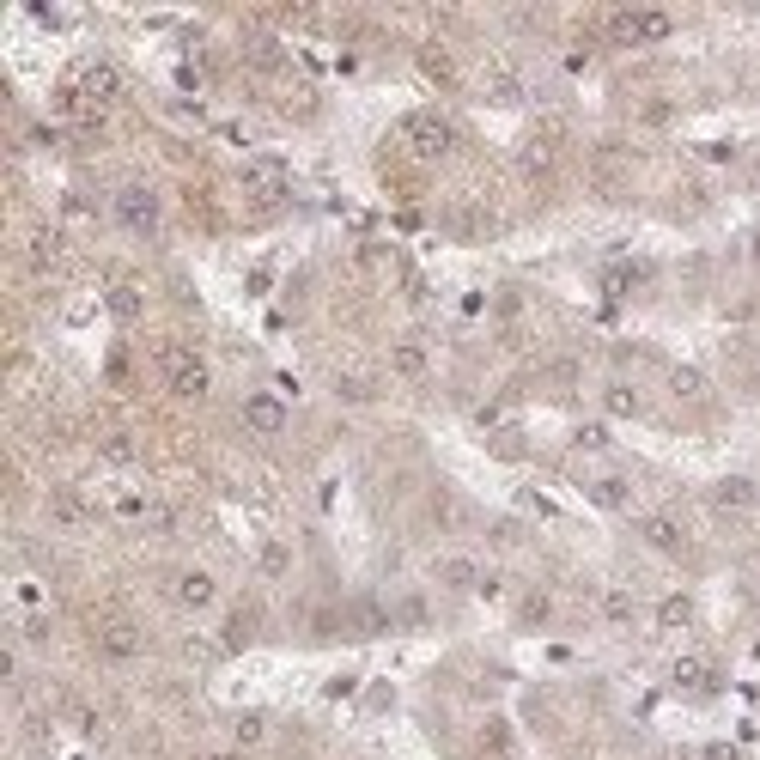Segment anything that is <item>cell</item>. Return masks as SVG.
<instances>
[{
  "label": "cell",
  "instance_id": "6da1fadb",
  "mask_svg": "<svg viewBox=\"0 0 760 760\" xmlns=\"http://www.w3.org/2000/svg\"><path fill=\"white\" fill-rule=\"evenodd\" d=\"M402 146L414 152L420 165H438V159H450L456 128H450L438 110H414V116H402Z\"/></svg>",
  "mask_w": 760,
  "mask_h": 760
},
{
  "label": "cell",
  "instance_id": "7a4b0ae2",
  "mask_svg": "<svg viewBox=\"0 0 760 760\" xmlns=\"http://www.w3.org/2000/svg\"><path fill=\"white\" fill-rule=\"evenodd\" d=\"M110 213H116L122 232L152 238V232H159V219H165V201H159V189H146V183H122L116 201H110Z\"/></svg>",
  "mask_w": 760,
  "mask_h": 760
},
{
  "label": "cell",
  "instance_id": "3957f363",
  "mask_svg": "<svg viewBox=\"0 0 760 760\" xmlns=\"http://www.w3.org/2000/svg\"><path fill=\"white\" fill-rule=\"evenodd\" d=\"M165 384H171L177 402H201V396L213 390V371H207L201 353H189V347H165Z\"/></svg>",
  "mask_w": 760,
  "mask_h": 760
},
{
  "label": "cell",
  "instance_id": "277c9868",
  "mask_svg": "<svg viewBox=\"0 0 760 760\" xmlns=\"http://www.w3.org/2000/svg\"><path fill=\"white\" fill-rule=\"evenodd\" d=\"M244 195H250L256 207H280V201L292 195V171H286V159H274V152L250 159V165H244Z\"/></svg>",
  "mask_w": 760,
  "mask_h": 760
},
{
  "label": "cell",
  "instance_id": "5b68a950",
  "mask_svg": "<svg viewBox=\"0 0 760 760\" xmlns=\"http://www.w3.org/2000/svg\"><path fill=\"white\" fill-rule=\"evenodd\" d=\"M706 505H712V517H748V511L760 505V481H748V475H724V481L706 487Z\"/></svg>",
  "mask_w": 760,
  "mask_h": 760
},
{
  "label": "cell",
  "instance_id": "8992f818",
  "mask_svg": "<svg viewBox=\"0 0 760 760\" xmlns=\"http://www.w3.org/2000/svg\"><path fill=\"white\" fill-rule=\"evenodd\" d=\"M92 645H98V657H110V663H128V657H140L146 651V633L134 627V621H98V633H92Z\"/></svg>",
  "mask_w": 760,
  "mask_h": 760
},
{
  "label": "cell",
  "instance_id": "52a82bcc",
  "mask_svg": "<svg viewBox=\"0 0 760 760\" xmlns=\"http://www.w3.org/2000/svg\"><path fill=\"white\" fill-rule=\"evenodd\" d=\"M80 92H86L92 110H110V104H122L128 80H122V67H116V61H92V67L80 73Z\"/></svg>",
  "mask_w": 760,
  "mask_h": 760
},
{
  "label": "cell",
  "instance_id": "ba28073f",
  "mask_svg": "<svg viewBox=\"0 0 760 760\" xmlns=\"http://www.w3.org/2000/svg\"><path fill=\"white\" fill-rule=\"evenodd\" d=\"M639 536H645V548H657L663 560H681V554H688V529H681L669 511H645V517H639Z\"/></svg>",
  "mask_w": 760,
  "mask_h": 760
},
{
  "label": "cell",
  "instance_id": "9c48e42d",
  "mask_svg": "<svg viewBox=\"0 0 760 760\" xmlns=\"http://www.w3.org/2000/svg\"><path fill=\"white\" fill-rule=\"evenodd\" d=\"M286 402L274 396V390H256V396H244V426L256 432V438H280L286 432Z\"/></svg>",
  "mask_w": 760,
  "mask_h": 760
},
{
  "label": "cell",
  "instance_id": "30bf717a",
  "mask_svg": "<svg viewBox=\"0 0 760 760\" xmlns=\"http://www.w3.org/2000/svg\"><path fill=\"white\" fill-rule=\"evenodd\" d=\"M177 608H189V615H207V608L219 602V584H213V572H201V566H189V572H177Z\"/></svg>",
  "mask_w": 760,
  "mask_h": 760
},
{
  "label": "cell",
  "instance_id": "8fae6325",
  "mask_svg": "<svg viewBox=\"0 0 760 760\" xmlns=\"http://www.w3.org/2000/svg\"><path fill=\"white\" fill-rule=\"evenodd\" d=\"M669 681L681 694H694V700H706V694H718V669L706 663V657H675V669H669Z\"/></svg>",
  "mask_w": 760,
  "mask_h": 760
},
{
  "label": "cell",
  "instance_id": "7c38bea8",
  "mask_svg": "<svg viewBox=\"0 0 760 760\" xmlns=\"http://www.w3.org/2000/svg\"><path fill=\"white\" fill-rule=\"evenodd\" d=\"M390 371H396V377H408V384H420V377L432 371V359H426V341L402 335V341L390 347Z\"/></svg>",
  "mask_w": 760,
  "mask_h": 760
},
{
  "label": "cell",
  "instance_id": "4fadbf2b",
  "mask_svg": "<svg viewBox=\"0 0 760 760\" xmlns=\"http://www.w3.org/2000/svg\"><path fill=\"white\" fill-rule=\"evenodd\" d=\"M602 414H608V420H639V414H645V396L615 377V384H602Z\"/></svg>",
  "mask_w": 760,
  "mask_h": 760
},
{
  "label": "cell",
  "instance_id": "5bb4252c",
  "mask_svg": "<svg viewBox=\"0 0 760 760\" xmlns=\"http://www.w3.org/2000/svg\"><path fill=\"white\" fill-rule=\"evenodd\" d=\"M584 493H590L596 511H627V505H633V481H627V475H602V481H590Z\"/></svg>",
  "mask_w": 760,
  "mask_h": 760
},
{
  "label": "cell",
  "instance_id": "9a60e30c",
  "mask_svg": "<svg viewBox=\"0 0 760 760\" xmlns=\"http://www.w3.org/2000/svg\"><path fill=\"white\" fill-rule=\"evenodd\" d=\"M432 572H438V584H450V590H475V584H481V566L463 560V554H444Z\"/></svg>",
  "mask_w": 760,
  "mask_h": 760
},
{
  "label": "cell",
  "instance_id": "2e32d148",
  "mask_svg": "<svg viewBox=\"0 0 760 760\" xmlns=\"http://www.w3.org/2000/svg\"><path fill=\"white\" fill-rule=\"evenodd\" d=\"M104 304H110V317H116V323H140V311H146V292L122 280V286H110V298H104Z\"/></svg>",
  "mask_w": 760,
  "mask_h": 760
},
{
  "label": "cell",
  "instance_id": "e0dca14e",
  "mask_svg": "<svg viewBox=\"0 0 760 760\" xmlns=\"http://www.w3.org/2000/svg\"><path fill=\"white\" fill-rule=\"evenodd\" d=\"M657 627H663V633L694 627V596H681V590H675V596H663V602H657Z\"/></svg>",
  "mask_w": 760,
  "mask_h": 760
},
{
  "label": "cell",
  "instance_id": "ac0fdd59",
  "mask_svg": "<svg viewBox=\"0 0 760 760\" xmlns=\"http://www.w3.org/2000/svg\"><path fill=\"white\" fill-rule=\"evenodd\" d=\"M49 517H55V523H67V529H80L92 511H86V499L73 493V487H61V493H49Z\"/></svg>",
  "mask_w": 760,
  "mask_h": 760
},
{
  "label": "cell",
  "instance_id": "d6986e66",
  "mask_svg": "<svg viewBox=\"0 0 760 760\" xmlns=\"http://www.w3.org/2000/svg\"><path fill=\"white\" fill-rule=\"evenodd\" d=\"M602 621H608V627H633V621H639V602H633L627 590H602Z\"/></svg>",
  "mask_w": 760,
  "mask_h": 760
},
{
  "label": "cell",
  "instance_id": "ffe728a7",
  "mask_svg": "<svg viewBox=\"0 0 760 760\" xmlns=\"http://www.w3.org/2000/svg\"><path fill=\"white\" fill-rule=\"evenodd\" d=\"M669 390H675L681 402H700V396H706V371H700V365H675V371H669Z\"/></svg>",
  "mask_w": 760,
  "mask_h": 760
},
{
  "label": "cell",
  "instance_id": "44dd1931",
  "mask_svg": "<svg viewBox=\"0 0 760 760\" xmlns=\"http://www.w3.org/2000/svg\"><path fill=\"white\" fill-rule=\"evenodd\" d=\"M335 396H341V402H353V408H365L377 390H371V377H359V371H341V377H335Z\"/></svg>",
  "mask_w": 760,
  "mask_h": 760
},
{
  "label": "cell",
  "instance_id": "7402d4cb",
  "mask_svg": "<svg viewBox=\"0 0 760 760\" xmlns=\"http://www.w3.org/2000/svg\"><path fill=\"white\" fill-rule=\"evenodd\" d=\"M608 43H621V49H639V13H608Z\"/></svg>",
  "mask_w": 760,
  "mask_h": 760
},
{
  "label": "cell",
  "instance_id": "603a6c76",
  "mask_svg": "<svg viewBox=\"0 0 760 760\" xmlns=\"http://www.w3.org/2000/svg\"><path fill=\"white\" fill-rule=\"evenodd\" d=\"M420 67L432 73V80H438V86H456V61H450V55H444L438 43H426V49H420Z\"/></svg>",
  "mask_w": 760,
  "mask_h": 760
},
{
  "label": "cell",
  "instance_id": "cb8c5ba5",
  "mask_svg": "<svg viewBox=\"0 0 760 760\" xmlns=\"http://www.w3.org/2000/svg\"><path fill=\"white\" fill-rule=\"evenodd\" d=\"M31 268L43 274V268H61V238L55 232H37L31 238Z\"/></svg>",
  "mask_w": 760,
  "mask_h": 760
},
{
  "label": "cell",
  "instance_id": "d4e9b609",
  "mask_svg": "<svg viewBox=\"0 0 760 760\" xmlns=\"http://www.w3.org/2000/svg\"><path fill=\"white\" fill-rule=\"evenodd\" d=\"M98 456H104V463H116V469H122V463H134L140 450H134V438H128V432H110V438H98Z\"/></svg>",
  "mask_w": 760,
  "mask_h": 760
},
{
  "label": "cell",
  "instance_id": "484cf974",
  "mask_svg": "<svg viewBox=\"0 0 760 760\" xmlns=\"http://www.w3.org/2000/svg\"><path fill=\"white\" fill-rule=\"evenodd\" d=\"M669 31H675V19H669V13H657V7H651V13H639V43H663Z\"/></svg>",
  "mask_w": 760,
  "mask_h": 760
},
{
  "label": "cell",
  "instance_id": "4316f807",
  "mask_svg": "<svg viewBox=\"0 0 760 760\" xmlns=\"http://www.w3.org/2000/svg\"><path fill=\"white\" fill-rule=\"evenodd\" d=\"M262 572L268 578H286L292 572V548L286 542H262Z\"/></svg>",
  "mask_w": 760,
  "mask_h": 760
},
{
  "label": "cell",
  "instance_id": "83f0119b",
  "mask_svg": "<svg viewBox=\"0 0 760 760\" xmlns=\"http://www.w3.org/2000/svg\"><path fill=\"white\" fill-rule=\"evenodd\" d=\"M487 92H493V104H523L517 73H493V80H487Z\"/></svg>",
  "mask_w": 760,
  "mask_h": 760
},
{
  "label": "cell",
  "instance_id": "f1b7e54d",
  "mask_svg": "<svg viewBox=\"0 0 760 760\" xmlns=\"http://www.w3.org/2000/svg\"><path fill=\"white\" fill-rule=\"evenodd\" d=\"M572 444H578V450H608V426H602V420H590V426H578V432H572Z\"/></svg>",
  "mask_w": 760,
  "mask_h": 760
},
{
  "label": "cell",
  "instance_id": "f546056e",
  "mask_svg": "<svg viewBox=\"0 0 760 760\" xmlns=\"http://www.w3.org/2000/svg\"><path fill=\"white\" fill-rule=\"evenodd\" d=\"M232 736H238V742H244V748H250V742H262V736H268V718H262V712H244V718H238V730H232Z\"/></svg>",
  "mask_w": 760,
  "mask_h": 760
},
{
  "label": "cell",
  "instance_id": "4dcf8cb0",
  "mask_svg": "<svg viewBox=\"0 0 760 760\" xmlns=\"http://www.w3.org/2000/svg\"><path fill=\"white\" fill-rule=\"evenodd\" d=\"M548 615H554V602H548L542 590H536V596H523V627H542Z\"/></svg>",
  "mask_w": 760,
  "mask_h": 760
},
{
  "label": "cell",
  "instance_id": "1f68e13d",
  "mask_svg": "<svg viewBox=\"0 0 760 760\" xmlns=\"http://www.w3.org/2000/svg\"><path fill=\"white\" fill-rule=\"evenodd\" d=\"M700 760H742V748H736V742H706Z\"/></svg>",
  "mask_w": 760,
  "mask_h": 760
},
{
  "label": "cell",
  "instance_id": "d6a6232c",
  "mask_svg": "<svg viewBox=\"0 0 760 760\" xmlns=\"http://www.w3.org/2000/svg\"><path fill=\"white\" fill-rule=\"evenodd\" d=\"M499 590H505V578H493V572H481V584H475V596H487V602H493Z\"/></svg>",
  "mask_w": 760,
  "mask_h": 760
},
{
  "label": "cell",
  "instance_id": "836d02e7",
  "mask_svg": "<svg viewBox=\"0 0 760 760\" xmlns=\"http://www.w3.org/2000/svg\"><path fill=\"white\" fill-rule=\"evenodd\" d=\"M195 760H238V754H195Z\"/></svg>",
  "mask_w": 760,
  "mask_h": 760
},
{
  "label": "cell",
  "instance_id": "e575fe53",
  "mask_svg": "<svg viewBox=\"0 0 760 760\" xmlns=\"http://www.w3.org/2000/svg\"><path fill=\"white\" fill-rule=\"evenodd\" d=\"M748 256H754V262H760V232H754V244H748Z\"/></svg>",
  "mask_w": 760,
  "mask_h": 760
},
{
  "label": "cell",
  "instance_id": "d590c367",
  "mask_svg": "<svg viewBox=\"0 0 760 760\" xmlns=\"http://www.w3.org/2000/svg\"><path fill=\"white\" fill-rule=\"evenodd\" d=\"M754 177H760V152H754Z\"/></svg>",
  "mask_w": 760,
  "mask_h": 760
},
{
  "label": "cell",
  "instance_id": "8d00e7d4",
  "mask_svg": "<svg viewBox=\"0 0 760 760\" xmlns=\"http://www.w3.org/2000/svg\"><path fill=\"white\" fill-rule=\"evenodd\" d=\"M754 657H760V639H754Z\"/></svg>",
  "mask_w": 760,
  "mask_h": 760
},
{
  "label": "cell",
  "instance_id": "74e56055",
  "mask_svg": "<svg viewBox=\"0 0 760 760\" xmlns=\"http://www.w3.org/2000/svg\"><path fill=\"white\" fill-rule=\"evenodd\" d=\"M754 608H760V590H754Z\"/></svg>",
  "mask_w": 760,
  "mask_h": 760
}]
</instances>
